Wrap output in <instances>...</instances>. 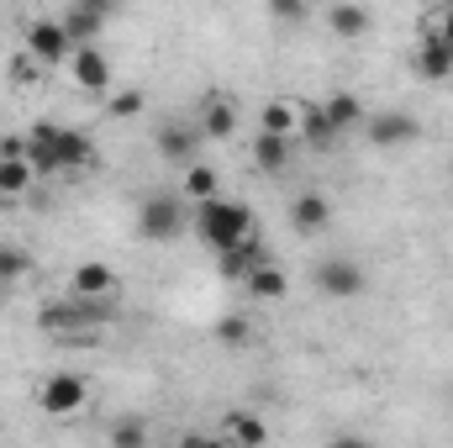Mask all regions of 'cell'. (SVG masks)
Returning a JSON list of instances; mask_svg holds the SVG:
<instances>
[{
  "label": "cell",
  "mask_w": 453,
  "mask_h": 448,
  "mask_svg": "<svg viewBox=\"0 0 453 448\" xmlns=\"http://www.w3.org/2000/svg\"><path fill=\"white\" fill-rule=\"evenodd\" d=\"M27 164L32 174H80L96 164V143L80 127H58V121H32L27 132Z\"/></svg>",
  "instance_id": "obj_1"
},
{
  "label": "cell",
  "mask_w": 453,
  "mask_h": 448,
  "mask_svg": "<svg viewBox=\"0 0 453 448\" xmlns=\"http://www.w3.org/2000/svg\"><path fill=\"white\" fill-rule=\"evenodd\" d=\"M190 227H196V237H201L211 253L242 248L248 237H258V232H253V206H248V201H232V196H217V201H206V206H190Z\"/></svg>",
  "instance_id": "obj_2"
},
{
  "label": "cell",
  "mask_w": 453,
  "mask_h": 448,
  "mask_svg": "<svg viewBox=\"0 0 453 448\" xmlns=\"http://www.w3.org/2000/svg\"><path fill=\"white\" fill-rule=\"evenodd\" d=\"M116 312H121V301H85V296H58V301H42V312H37V328L48 337H85L96 333V328H106L116 322Z\"/></svg>",
  "instance_id": "obj_3"
},
{
  "label": "cell",
  "mask_w": 453,
  "mask_h": 448,
  "mask_svg": "<svg viewBox=\"0 0 453 448\" xmlns=\"http://www.w3.org/2000/svg\"><path fill=\"white\" fill-rule=\"evenodd\" d=\"M185 227H190V201H185L180 190H158V196H148V201L137 206V232H142V243H174Z\"/></svg>",
  "instance_id": "obj_4"
},
{
  "label": "cell",
  "mask_w": 453,
  "mask_h": 448,
  "mask_svg": "<svg viewBox=\"0 0 453 448\" xmlns=\"http://www.w3.org/2000/svg\"><path fill=\"white\" fill-rule=\"evenodd\" d=\"M21 53H32L42 69H58V64H69L80 48L69 42V32L58 27V16H32L27 32H21Z\"/></svg>",
  "instance_id": "obj_5"
},
{
  "label": "cell",
  "mask_w": 453,
  "mask_h": 448,
  "mask_svg": "<svg viewBox=\"0 0 453 448\" xmlns=\"http://www.w3.org/2000/svg\"><path fill=\"white\" fill-rule=\"evenodd\" d=\"M85 401H90V385H85V375H69V369H58V375H48L42 385H37V406L48 412V417H80L85 412Z\"/></svg>",
  "instance_id": "obj_6"
},
{
  "label": "cell",
  "mask_w": 453,
  "mask_h": 448,
  "mask_svg": "<svg viewBox=\"0 0 453 448\" xmlns=\"http://www.w3.org/2000/svg\"><path fill=\"white\" fill-rule=\"evenodd\" d=\"M106 21H111V5H101V0H69L58 11V27L69 32L74 48H96L101 32H106Z\"/></svg>",
  "instance_id": "obj_7"
},
{
  "label": "cell",
  "mask_w": 453,
  "mask_h": 448,
  "mask_svg": "<svg viewBox=\"0 0 453 448\" xmlns=\"http://www.w3.org/2000/svg\"><path fill=\"white\" fill-rule=\"evenodd\" d=\"M364 269L353 264V259H322L317 264V290L327 296V301H353V296H364Z\"/></svg>",
  "instance_id": "obj_8"
},
{
  "label": "cell",
  "mask_w": 453,
  "mask_h": 448,
  "mask_svg": "<svg viewBox=\"0 0 453 448\" xmlns=\"http://www.w3.org/2000/svg\"><path fill=\"white\" fill-rule=\"evenodd\" d=\"M69 74H74V85H80L85 96H111V58H106L101 48H80V53L69 58Z\"/></svg>",
  "instance_id": "obj_9"
},
{
  "label": "cell",
  "mask_w": 453,
  "mask_h": 448,
  "mask_svg": "<svg viewBox=\"0 0 453 448\" xmlns=\"http://www.w3.org/2000/svg\"><path fill=\"white\" fill-rule=\"evenodd\" d=\"M69 296H85V301H116V296H121V280H116L111 264L90 259V264H80V269H74V285H69Z\"/></svg>",
  "instance_id": "obj_10"
},
{
  "label": "cell",
  "mask_w": 453,
  "mask_h": 448,
  "mask_svg": "<svg viewBox=\"0 0 453 448\" xmlns=\"http://www.w3.org/2000/svg\"><path fill=\"white\" fill-rule=\"evenodd\" d=\"M364 132H369L374 148H401V143H411L422 127H417V116L411 112H380V116L364 121Z\"/></svg>",
  "instance_id": "obj_11"
},
{
  "label": "cell",
  "mask_w": 453,
  "mask_h": 448,
  "mask_svg": "<svg viewBox=\"0 0 453 448\" xmlns=\"http://www.w3.org/2000/svg\"><path fill=\"white\" fill-rule=\"evenodd\" d=\"M222 438L232 448H264L269 444V422L258 412H248V406H232L222 417Z\"/></svg>",
  "instance_id": "obj_12"
},
{
  "label": "cell",
  "mask_w": 453,
  "mask_h": 448,
  "mask_svg": "<svg viewBox=\"0 0 453 448\" xmlns=\"http://www.w3.org/2000/svg\"><path fill=\"white\" fill-rule=\"evenodd\" d=\"M258 264H269V248H264L258 237H248L242 248H226V253H217V274H222L226 285H242Z\"/></svg>",
  "instance_id": "obj_13"
},
{
  "label": "cell",
  "mask_w": 453,
  "mask_h": 448,
  "mask_svg": "<svg viewBox=\"0 0 453 448\" xmlns=\"http://www.w3.org/2000/svg\"><path fill=\"white\" fill-rule=\"evenodd\" d=\"M327 222H333V201H327L322 190H306V196L290 201V227H296L301 237H317Z\"/></svg>",
  "instance_id": "obj_14"
},
{
  "label": "cell",
  "mask_w": 453,
  "mask_h": 448,
  "mask_svg": "<svg viewBox=\"0 0 453 448\" xmlns=\"http://www.w3.org/2000/svg\"><path fill=\"white\" fill-rule=\"evenodd\" d=\"M201 143H206V137H201L196 127H180V121L158 127V153H164L169 164H185V169H190V164H196V153H201Z\"/></svg>",
  "instance_id": "obj_15"
},
{
  "label": "cell",
  "mask_w": 453,
  "mask_h": 448,
  "mask_svg": "<svg viewBox=\"0 0 453 448\" xmlns=\"http://www.w3.org/2000/svg\"><path fill=\"white\" fill-rule=\"evenodd\" d=\"M296 127H301V101H285V96L264 101V112H258V132H269V137H290V143H296Z\"/></svg>",
  "instance_id": "obj_16"
},
{
  "label": "cell",
  "mask_w": 453,
  "mask_h": 448,
  "mask_svg": "<svg viewBox=\"0 0 453 448\" xmlns=\"http://www.w3.org/2000/svg\"><path fill=\"white\" fill-rule=\"evenodd\" d=\"M196 132H201L206 143H226V137L237 132V106H232L226 96H211L206 112H201V121H196Z\"/></svg>",
  "instance_id": "obj_17"
},
{
  "label": "cell",
  "mask_w": 453,
  "mask_h": 448,
  "mask_svg": "<svg viewBox=\"0 0 453 448\" xmlns=\"http://www.w3.org/2000/svg\"><path fill=\"white\" fill-rule=\"evenodd\" d=\"M242 290H248L253 301H285V296H290V274L269 259V264H258V269L242 280Z\"/></svg>",
  "instance_id": "obj_18"
},
{
  "label": "cell",
  "mask_w": 453,
  "mask_h": 448,
  "mask_svg": "<svg viewBox=\"0 0 453 448\" xmlns=\"http://www.w3.org/2000/svg\"><path fill=\"white\" fill-rule=\"evenodd\" d=\"M290 158H296V143H290V137H269V132L253 137V164H258L264 174H285Z\"/></svg>",
  "instance_id": "obj_19"
},
{
  "label": "cell",
  "mask_w": 453,
  "mask_h": 448,
  "mask_svg": "<svg viewBox=\"0 0 453 448\" xmlns=\"http://www.w3.org/2000/svg\"><path fill=\"white\" fill-rule=\"evenodd\" d=\"M417 74H422V80H433V85L453 80V48H449V42L422 37V42H417Z\"/></svg>",
  "instance_id": "obj_20"
},
{
  "label": "cell",
  "mask_w": 453,
  "mask_h": 448,
  "mask_svg": "<svg viewBox=\"0 0 453 448\" xmlns=\"http://www.w3.org/2000/svg\"><path fill=\"white\" fill-rule=\"evenodd\" d=\"M322 112H327V121H333V132H338V137L369 121V116H364V101H358L353 90H333V96L322 101Z\"/></svg>",
  "instance_id": "obj_21"
},
{
  "label": "cell",
  "mask_w": 453,
  "mask_h": 448,
  "mask_svg": "<svg viewBox=\"0 0 453 448\" xmlns=\"http://www.w3.org/2000/svg\"><path fill=\"white\" fill-rule=\"evenodd\" d=\"M296 137H306L311 148H333V143H338V132H333V121L322 112V101H301V127H296Z\"/></svg>",
  "instance_id": "obj_22"
},
{
  "label": "cell",
  "mask_w": 453,
  "mask_h": 448,
  "mask_svg": "<svg viewBox=\"0 0 453 448\" xmlns=\"http://www.w3.org/2000/svg\"><path fill=\"white\" fill-rule=\"evenodd\" d=\"M190 206H206V201H217L222 196V185H217V169L211 164H190L185 169V190H180Z\"/></svg>",
  "instance_id": "obj_23"
},
{
  "label": "cell",
  "mask_w": 453,
  "mask_h": 448,
  "mask_svg": "<svg viewBox=\"0 0 453 448\" xmlns=\"http://www.w3.org/2000/svg\"><path fill=\"white\" fill-rule=\"evenodd\" d=\"M369 5H327V27L338 32L342 42H353V37H364L369 32Z\"/></svg>",
  "instance_id": "obj_24"
},
{
  "label": "cell",
  "mask_w": 453,
  "mask_h": 448,
  "mask_svg": "<svg viewBox=\"0 0 453 448\" xmlns=\"http://www.w3.org/2000/svg\"><path fill=\"white\" fill-rule=\"evenodd\" d=\"M32 180H37V174H32L27 158H5V164H0V201H21V196L32 190Z\"/></svg>",
  "instance_id": "obj_25"
},
{
  "label": "cell",
  "mask_w": 453,
  "mask_h": 448,
  "mask_svg": "<svg viewBox=\"0 0 453 448\" xmlns=\"http://www.w3.org/2000/svg\"><path fill=\"white\" fill-rule=\"evenodd\" d=\"M0 274L16 285V280H27L32 274V253L21 248V243H0Z\"/></svg>",
  "instance_id": "obj_26"
},
{
  "label": "cell",
  "mask_w": 453,
  "mask_h": 448,
  "mask_svg": "<svg viewBox=\"0 0 453 448\" xmlns=\"http://www.w3.org/2000/svg\"><path fill=\"white\" fill-rule=\"evenodd\" d=\"M422 37L449 42V48H453V5H438V11H427V16H422Z\"/></svg>",
  "instance_id": "obj_27"
},
{
  "label": "cell",
  "mask_w": 453,
  "mask_h": 448,
  "mask_svg": "<svg viewBox=\"0 0 453 448\" xmlns=\"http://www.w3.org/2000/svg\"><path fill=\"white\" fill-rule=\"evenodd\" d=\"M111 444H116V448H148V422H137V417H127V422H116Z\"/></svg>",
  "instance_id": "obj_28"
},
{
  "label": "cell",
  "mask_w": 453,
  "mask_h": 448,
  "mask_svg": "<svg viewBox=\"0 0 453 448\" xmlns=\"http://www.w3.org/2000/svg\"><path fill=\"white\" fill-rule=\"evenodd\" d=\"M217 337H222L226 348H242V343H248V322H242V317H222V322H217Z\"/></svg>",
  "instance_id": "obj_29"
},
{
  "label": "cell",
  "mask_w": 453,
  "mask_h": 448,
  "mask_svg": "<svg viewBox=\"0 0 453 448\" xmlns=\"http://www.w3.org/2000/svg\"><path fill=\"white\" fill-rule=\"evenodd\" d=\"M37 74H42V64H37L32 53H16V58H11V80H16V85H27V80H37Z\"/></svg>",
  "instance_id": "obj_30"
},
{
  "label": "cell",
  "mask_w": 453,
  "mask_h": 448,
  "mask_svg": "<svg viewBox=\"0 0 453 448\" xmlns=\"http://www.w3.org/2000/svg\"><path fill=\"white\" fill-rule=\"evenodd\" d=\"M269 16H274V21H306L311 11H306V5H296V0H269Z\"/></svg>",
  "instance_id": "obj_31"
},
{
  "label": "cell",
  "mask_w": 453,
  "mask_h": 448,
  "mask_svg": "<svg viewBox=\"0 0 453 448\" xmlns=\"http://www.w3.org/2000/svg\"><path fill=\"white\" fill-rule=\"evenodd\" d=\"M132 112H142V90H127V96L111 101V116H132Z\"/></svg>",
  "instance_id": "obj_32"
},
{
  "label": "cell",
  "mask_w": 453,
  "mask_h": 448,
  "mask_svg": "<svg viewBox=\"0 0 453 448\" xmlns=\"http://www.w3.org/2000/svg\"><path fill=\"white\" fill-rule=\"evenodd\" d=\"M327 448H380L374 438H364V433H342V438H333Z\"/></svg>",
  "instance_id": "obj_33"
},
{
  "label": "cell",
  "mask_w": 453,
  "mask_h": 448,
  "mask_svg": "<svg viewBox=\"0 0 453 448\" xmlns=\"http://www.w3.org/2000/svg\"><path fill=\"white\" fill-rule=\"evenodd\" d=\"M185 448H232L226 438H185Z\"/></svg>",
  "instance_id": "obj_34"
},
{
  "label": "cell",
  "mask_w": 453,
  "mask_h": 448,
  "mask_svg": "<svg viewBox=\"0 0 453 448\" xmlns=\"http://www.w3.org/2000/svg\"><path fill=\"white\" fill-rule=\"evenodd\" d=\"M5 296H11V280H5V274H0V301H5Z\"/></svg>",
  "instance_id": "obj_35"
},
{
  "label": "cell",
  "mask_w": 453,
  "mask_h": 448,
  "mask_svg": "<svg viewBox=\"0 0 453 448\" xmlns=\"http://www.w3.org/2000/svg\"><path fill=\"white\" fill-rule=\"evenodd\" d=\"M0 164H5V137H0Z\"/></svg>",
  "instance_id": "obj_36"
}]
</instances>
